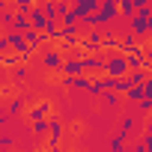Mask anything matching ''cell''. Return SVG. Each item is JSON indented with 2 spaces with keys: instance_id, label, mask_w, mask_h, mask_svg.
<instances>
[{
  "instance_id": "cell-1",
  "label": "cell",
  "mask_w": 152,
  "mask_h": 152,
  "mask_svg": "<svg viewBox=\"0 0 152 152\" xmlns=\"http://www.w3.org/2000/svg\"><path fill=\"white\" fill-rule=\"evenodd\" d=\"M128 72H131V66H128V54L116 51V54L107 57V72H104V78H128Z\"/></svg>"
},
{
  "instance_id": "cell-2",
  "label": "cell",
  "mask_w": 152,
  "mask_h": 152,
  "mask_svg": "<svg viewBox=\"0 0 152 152\" xmlns=\"http://www.w3.org/2000/svg\"><path fill=\"white\" fill-rule=\"evenodd\" d=\"M3 36L9 39V48L21 57V63H27V60L33 57V48L27 45V36H24V33H15V30H12V33H3Z\"/></svg>"
},
{
  "instance_id": "cell-3",
  "label": "cell",
  "mask_w": 152,
  "mask_h": 152,
  "mask_svg": "<svg viewBox=\"0 0 152 152\" xmlns=\"http://www.w3.org/2000/svg\"><path fill=\"white\" fill-rule=\"evenodd\" d=\"M102 42H104L102 27H96V30L84 33V39H81V51H84V57H87V54H99V51H102Z\"/></svg>"
},
{
  "instance_id": "cell-4",
  "label": "cell",
  "mask_w": 152,
  "mask_h": 152,
  "mask_svg": "<svg viewBox=\"0 0 152 152\" xmlns=\"http://www.w3.org/2000/svg\"><path fill=\"white\" fill-rule=\"evenodd\" d=\"M63 63H66L63 51H57V48H42V66H45L48 72H63Z\"/></svg>"
},
{
  "instance_id": "cell-5",
  "label": "cell",
  "mask_w": 152,
  "mask_h": 152,
  "mask_svg": "<svg viewBox=\"0 0 152 152\" xmlns=\"http://www.w3.org/2000/svg\"><path fill=\"white\" fill-rule=\"evenodd\" d=\"M63 75H66V78H78V75H87V66H84V57L81 60H66L63 63Z\"/></svg>"
},
{
  "instance_id": "cell-6",
  "label": "cell",
  "mask_w": 152,
  "mask_h": 152,
  "mask_svg": "<svg viewBox=\"0 0 152 152\" xmlns=\"http://www.w3.org/2000/svg\"><path fill=\"white\" fill-rule=\"evenodd\" d=\"M30 21H33V30H39V33H45V27L51 24V18L45 15V6H42V3H39V6H36V9L30 12Z\"/></svg>"
},
{
  "instance_id": "cell-7",
  "label": "cell",
  "mask_w": 152,
  "mask_h": 152,
  "mask_svg": "<svg viewBox=\"0 0 152 152\" xmlns=\"http://www.w3.org/2000/svg\"><path fill=\"white\" fill-rule=\"evenodd\" d=\"M128 27H131V33H134L137 39H143V36H149V21H146L143 15H134V18L128 21Z\"/></svg>"
},
{
  "instance_id": "cell-8",
  "label": "cell",
  "mask_w": 152,
  "mask_h": 152,
  "mask_svg": "<svg viewBox=\"0 0 152 152\" xmlns=\"http://www.w3.org/2000/svg\"><path fill=\"white\" fill-rule=\"evenodd\" d=\"M119 39H122V42H119V51H122V54H131V51L143 48V45H140V39H137V36H134L131 30H128L125 36H119Z\"/></svg>"
},
{
  "instance_id": "cell-9",
  "label": "cell",
  "mask_w": 152,
  "mask_h": 152,
  "mask_svg": "<svg viewBox=\"0 0 152 152\" xmlns=\"http://www.w3.org/2000/svg\"><path fill=\"white\" fill-rule=\"evenodd\" d=\"M48 113H51V104H48V102H39V104H36L33 110H27L30 122H42V119H51Z\"/></svg>"
},
{
  "instance_id": "cell-10",
  "label": "cell",
  "mask_w": 152,
  "mask_h": 152,
  "mask_svg": "<svg viewBox=\"0 0 152 152\" xmlns=\"http://www.w3.org/2000/svg\"><path fill=\"white\" fill-rule=\"evenodd\" d=\"M93 84V78H87V75H78V78H63V87L66 90H87Z\"/></svg>"
},
{
  "instance_id": "cell-11",
  "label": "cell",
  "mask_w": 152,
  "mask_h": 152,
  "mask_svg": "<svg viewBox=\"0 0 152 152\" xmlns=\"http://www.w3.org/2000/svg\"><path fill=\"white\" fill-rule=\"evenodd\" d=\"M6 113L15 119V116H21L24 113V99L21 96H15V99H9V104H6Z\"/></svg>"
},
{
  "instance_id": "cell-12",
  "label": "cell",
  "mask_w": 152,
  "mask_h": 152,
  "mask_svg": "<svg viewBox=\"0 0 152 152\" xmlns=\"http://www.w3.org/2000/svg\"><path fill=\"white\" fill-rule=\"evenodd\" d=\"M137 9H140V6L134 3V0H119V15H125L128 21H131V18L137 15Z\"/></svg>"
},
{
  "instance_id": "cell-13",
  "label": "cell",
  "mask_w": 152,
  "mask_h": 152,
  "mask_svg": "<svg viewBox=\"0 0 152 152\" xmlns=\"http://www.w3.org/2000/svg\"><path fill=\"white\" fill-rule=\"evenodd\" d=\"M87 93H90L93 99H99V96H104V93H107V87H104V78H93V84L87 87Z\"/></svg>"
},
{
  "instance_id": "cell-14",
  "label": "cell",
  "mask_w": 152,
  "mask_h": 152,
  "mask_svg": "<svg viewBox=\"0 0 152 152\" xmlns=\"http://www.w3.org/2000/svg\"><path fill=\"white\" fill-rule=\"evenodd\" d=\"M24 36H27V45H30L33 51H39V48L45 45V36H42L39 30H30V33H24Z\"/></svg>"
},
{
  "instance_id": "cell-15",
  "label": "cell",
  "mask_w": 152,
  "mask_h": 152,
  "mask_svg": "<svg viewBox=\"0 0 152 152\" xmlns=\"http://www.w3.org/2000/svg\"><path fill=\"white\" fill-rule=\"evenodd\" d=\"M12 3H15V12H21V15H30L39 3H36V0H12Z\"/></svg>"
},
{
  "instance_id": "cell-16",
  "label": "cell",
  "mask_w": 152,
  "mask_h": 152,
  "mask_svg": "<svg viewBox=\"0 0 152 152\" xmlns=\"http://www.w3.org/2000/svg\"><path fill=\"white\" fill-rule=\"evenodd\" d=\"M119 42H122L119 36H110V33H104V42H102V48H107V51H113V54H116V51H119Z\"/></svg>"
},
{
  "instance_id": "cell-17",
  "label": "cell",
  "mask_w": 152,
  "mask_h": 152,
  "mask_svg": "<svg viewBox=\"0 0 152 152\" xmlns=\"http://www.w3.org/2000/svg\"><path fill=\"white\" fill-rule=\"evenodd\" d=\"M146 99V90L143 87H131V93H128V102H134V104H140Z\"/></svg>"
},
{
  "instance_id": "cell-18",
  "label": "cell",
  "mask_w": 152,
  "mask_h": 152,
  "mask_svg": "<svg viewBox=\"0 0 152 152\" xmlns=\"http://www.w3.org/2000/svg\"><path fill=\"white\" fill-rule=\"evenodd\" d=\"M102 102H104L107 107H116V104H119V93H110V90H107V93L102 96Z\"/></svg>"
},
{
  "instance_id": "cell-19",
  "label": "cell",
  "mask_w": 152,
  "mask_h": 152,
  "mask_svg": "<svg viewBox=\"0 0 152 152\" xmlns=\"http://www.w3.org/2000/svg\"><path fill=\"white\" fill-rule=\"evenodd\" d=\"M0 63H3V69H15V63H21V57H18V54H6Z\"/></svg>"
},
{
  "instance_id": "cell-20",
  "label": "cell",
  "mask_w": 152,
  "mask_h": 152,
  "mask_svg": "<svg viewBox=\"0 0 152 152\" xmlns=\"http://www.w3.org/2000/svg\"><path fill=\"white\" fill-rule=\"evenodd\" d=\"M134 125H137V122H134V116H131V113H125V116H122V122H119V128H125V131H134Z\"/></svg>"
},
{
  "instance_id": "cell-21",
  "label": "cell",
  "mask_w": 152,
  "mask_h": 152,
  "mask_svg": "<svg viewBox=\"0 0 152 152\" xmlns=\"http://www.w3.org/2000/svg\"><path fill=\"white\" fill-rule=\"evenodd\" d=\"M0 146H6V149H12V134H9V131H3V134H0Z\"/></svg>"
},
{
  "instance_id": "cell-22",
  "label": "cell",
  "mask_w": 152,
  "mask_h": 152,
  "mask_svg": "<svg viewBox=\"0 0 152 152\" xmlns=\"http://www.w3.org/2000/svg\"><path fill=\"white\" fill-rule=\"evenodd\" d=\"M137 110H143V113H152V99H143V102L137 104Z\"/></svg>"
},
{
  "instance_id": "cell-23",
  "label": "cell",
  "mask_w": 152,
  "mask_h": 152,
  "mask_svg": "<svg viewBox=\"0 0 152 152\" xmlns=\"http://www.w3.org/2000/svg\"><path fill=\"white\" fill-rule=\"evenodd\" d=\"M143 90H146V99H152V75L146 78V84H143Z\"/></svg>"
},
{
  "instance_id": "cell-24",
  "label": "cell",
  "mask_w": 152,
  "mask_h": 152,
  "mask_svg": "<svg viewBox=\"0 0 152 152\" xmlns=\"http://www.w3.org/2000/svg\"><path fill=\"white\" fill-rule=\"evenodd\" d=\"M143 146H146V152H152V134H143Z\"/></svg>"
},
{
  "instance_id": "cell-25",
  "label": "cell",
  "mask_w": 152,
  "mask_h": 152,
  "mask_svg": "<svg viewBox=\"0 0 152 152\" xmlns=\"http://www.w3.org/2000/svg\"><path fill=\"white\" fill-rule=\"evenodd\" d=\"M146 63H152V45H146Z\"/></svg>"
},
{
  "instance_id": "cell-26",
  "label": "cell",
  "mask_w": 152,
  "mask_h": 152,
  "mask_svg": "<svg viewBox=\"0 0 152 152\" xmlns=\"http://www.w3.org/2000/svg\"><path fill=\"white\" fill-rule=\"evenodd\" d=\"M146 134H152V119H149V122H146Z\"/></svg>"
},
{
  "instance_id": "cell-27",
  "label": "cell",
  "mask_w": 152,
  "mask_h": 152,
  "mask_svg": "<svg viewBox=\"0 0 152 152\" xmlns=\"http://www.w3.org/2000/svg\"><path fill=\"white\" fill-rule=\"evenodd\" d=\"M36 3H54V0H36Z\"/></svg>"
},
{
  "instance_id": "cell-28",
  "label": "cell",
  "mask_w": 152,
  "mask_h": 152,
  "mask_svg": "<svg viewBox=\"0 0 152 152\" xmlns=\"http://www.w3.org/2000/svg\"><path fill=\"white\" fill-rule=\"evenodd\" d=\"M149 36H152V18H149Z\"/></svg>"
}]
</instances>
